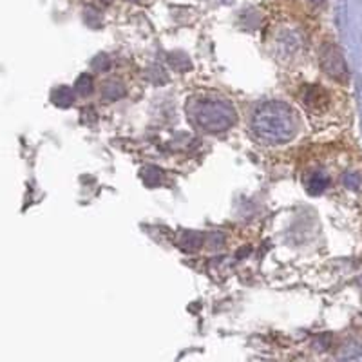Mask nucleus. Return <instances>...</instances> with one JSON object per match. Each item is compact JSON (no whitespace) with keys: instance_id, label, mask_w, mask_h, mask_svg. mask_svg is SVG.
<instances>
[{"instance_id":"nucleus-1","label":"nucleus","mask_w":362,"mask_h":362,"mask_svg":"<svg viewBox=\"0 0 362 362\" xmlns=\"http://www.w3.org/2000/svg\"><path fill=\"white\" fill-rule=\"evenodd\" d=\"M322 67L328 74H332L334 78L344 80L348 71H346L344 58H342L341 51L337 49V45H326L322 51Z\"/></svg>"},{"instance_id":"nucleus-2","label":"nucleus","mask_w":362,"mask_h":362,"mask_svg":"<svg viewBox=\"0 0 362 362\" xmlns=\"http://www.w3.org/2000/svg\"><path fill=\"white\" fill-rule=\"evenodd\" d=\"M313 2H321V0H313Z\"/></svg>"}]
</instances>
